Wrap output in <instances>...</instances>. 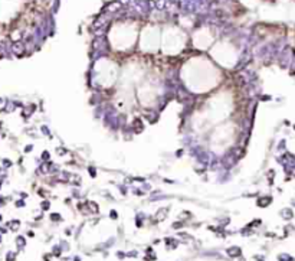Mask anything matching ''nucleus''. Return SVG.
<instances>
[{
  "label": "nucleus",
  "instance_id": "obj_1",
  "mask_svg": "<svg viewBox=\"0 0 295 261\" xmlns=\"http://www.w3.org/2000/svg\"><path fill=\"white\" fill-rule=\"evenodd\" d=\"M228 254H229L230 257H238V255H240V248H238V247L229 248V250H228Z\"/></svg>",
  "mask_w": 295,
  "mask_h": 261
},
{
  "label": "nucleus",
  "instance_id": "obj_2",
  "mask_svg": "<svg viewBox=\"0 0 295 261\" xmlns=\"http://www.w3.org/2000/svg\"><path fill=\"white\" fill-rule=\"evenodd\" d=\"M13 52H14V53H17V55H20V53L23 52V46H22L20 43L14 45V46H13Z\"/></svg>",
  "mask_w": 295,
  "mask_h": 261
},
{
  "label": "nucleus",
  "instance_id": "obj_3",
  "mask_svg": "<svg viewBox=\"0 0 295 261\" xmlns=\"http://www.w3.org/2000/svg\"><path fill=\"white\" fill-rule=\"evenodd\" d=\"M10 225H12V228H13V229H17V227H19V222H17V221H13V222L10 224Z\"/></svg>",
  "mask_w": 295,
  "mask_h": 261
},
{
  "label": "nucleus",
  "instance_id": "obj_4",
  "mask_svg": "<svg viewBox=\"0 0 295 261\" xmlns=\"http://www.w3.org/2000/svg\"><path fill=\"white\" fill-rule=\"evenodd\" d=\"M17 242H19V247H23L25 240H23V238H17Z\"/></svg>",
  "mask_w": 295,
  "mask_h": 261
},
{
  "label": "nucleus",
  "instance_id": "obj_5",
  "mask_svg": "<svg viewBox=\"0 0 295 261\" xmlns=\"http://www.w3.org/2000/svg\"><path fill=\"white\" fill-rule=\"evenodd\" d=\"M282 215H284V216H288V218H291V215H292V214H291L289 211H288V212H286V211H285V212H284V214H282Z\"/></svg>",
  "mask_w": 295,
  "mask_h": 261
},
{
  "label": "nucleus",
  "instance_id": "obj_6",
  "mask_svg": "<svg viewBox=\"0 0 295 261\" xmlns=\"http://www.w3.org/2000/svg\"><path fill=\"white\" fill-rule=\"evenodd\" d=\"M7 261H13V254H9V258H7Z\"/></svg>",
  "mask_w": 295,
  "mask_h": 261
},
{
  "label": "nucleus",
  "instance_id": "obj_7",
  "mask_svg": "<svg viewBox=\"0 0 295 261\" xmlns=\"http://www.w3.org/2000/svg\"><path fill=\"white\" fill-rule=\"evenodd\" d=\"M52 219H59V215H52Z\"/></svg>",
  "mask_w": 295,
  "mask_h": 261
}]
</instances>
